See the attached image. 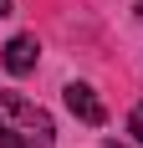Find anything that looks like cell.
Instances as JSON below:
<instances>
[{
  "label": "cell",
  "mask_w": 143,
  "mask_h": 148,
  "mask_svg": "<svg viewBox=\"0 0 143 148\" xmlns=\"http://www.w3.org/2000/svg\"><path fill=\"white\" fill-rule=\"evenodd\" d=\"M56 128L21 92H0V148H51Z\"/></svg>",
  "instance_id": "6da1fadb"
},
{
  "label": "cell",
  "mask_w": 143,
  "mask_h": 148,
  "mask_svg": "<svg viewBox=\"0 0 143 148\" xmlns=\"http://www.w3.org/2000/svg\"><path fill=\"white\" fill-rule=\"evenodd\" d=\"M36 56H41V46H36V36H10L5 41V51H0V61H5V72L26 77L31 66H36Z\"/></svg>",
  "instance_id": "7a4b0ae2"
},
{
  "label": "cell",
  "mask_w": 143,
  "mask_h": 148,
  "mask_svg": "<svg viewBox=\"0 0 143 148\" xmlns=\"http://www.w3.org/2000/svg\"><path fill=\"white\" fill-rule=\"evenodd\" d=\"M67 107H72V112H77L82 123H92V128H97V123L107 118V107L97 102V92L87 87V82H72V87H67Z\"/></svg>",
  "instance_id": "3957f363"
},
{
  "label": "cell",
  "mask_w": 143,
  "mask_h": 148,
  "mask_svg": "<svg viewBox=\"0 0 143 148\" xmlns=\"http://www.w3.org/2000/svg\"><path fill=\"white\" fill-rule=\"evenodd\" d=\"M128 133H133V138H138V143H143V102H138V107H133V112H128Z\"/></svg>",
  "instance_id": "277c9868"
},
{
  "label": "cell",
  "mask_w": 143,
  "mask_h": 148,
  "mask_svg": "<svg viewBox=\"0 0 143 148\" xmlns=\"http://www.w3.org/2000/svg\"><path fill=\"white\" fill-rule=\"evenodd\" d=\"M0 15H10V0H0Z\"/></svg>",
  "instance_id": "5b68a950"
},
{
  "label": "cell",
  "mask_w": 143,
  "mask_h": 148,
  "mask_svg": "<svg viewBox=\"0 0 143 148\" xmlns=\"http://www.w3.org/2000/svg\"><path fill=\"white\" fill-rule=\"evenodd\" d=\"M138 15H143V0H138Z\"/></svg>",
  "instance_id": "8992f818"
},
{
  "label": "cell",
  "mask_w": 143,
  "mask_h": 148,
  "mask_svg": "<svg viewBox=\"0 0 143 148\" xmlns=\"http://www.w3.org/2000/svg\"><path fill=\"white\" fill-rule=\"evenodd\" d=\"M107 148H118V143H107Z\"/></svg>",
  "instance_id": "52a82bcc"
}]
</instances>
